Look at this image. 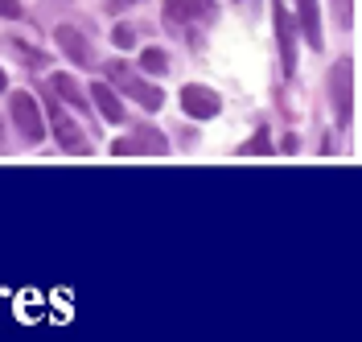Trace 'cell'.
<instances>
[{
	"label": "cell",
	"instance_id": "cell-6",
	"mask_svg": "<svg viewBox=\"0 0 362 342\" xmlns=\"http://www.w3.org/2000/svg\"><path fill=\"white\" fill-rule=\"evenodd\" d=\"M214 0H165V29H185L189 21H210Z\"/></svg>",
	"mask_w": 362,
	"mask_h": 342
},
{
	"label": "cell",
	"instance_id": "cell-3",
	"mask_svg": "<svg viewBox=\"0 0 362 342\" xmlns=\"http://www.w3.org/2000/svg\"><path fill=\"white\" fill-rule=\"evenodd\" d=\"M45 112H49V120H54V137H58V144H62L66 153H74V157H87V137H83V132H78V124L58 108V99H54V95H45Z\"/></svg>",
	"mask_w": 362,
	"mask_h": 342
},
{
	"label": "cell",
	"instance_id": "cell-4",
	"mask_svg": "<svg viewBox=\"0 0 362 342\" xmlns=\"http://www.w3.org/2000/svg\"><path fill=\"white\" fill-rule=\"evenodd\" d=\"M107 79H115V83H119L124 91L132 95L136 103H144L148 112H157L160 103H165V95H160L157 87H148V83H144L140 74H132V70L124 67V62H107Z\"/></svg>",
	"mask_w": 362,
	"mask_h": 342
},
{
	"label": "cell",
	"instance_id": "cell-13",
	"mask_svg": "<svg viewBox=\"0 0 362 342\" xmlns=\"http://www.w3.org/2000/svg\"><path fill=\"white\" fill-rule=\"evenodd\" d=\"M140 70H144V74H165V70H169V58H165V50L148 46L144 54H140Z\"/></svg>",
	"mask_w": 362,
	"mask_h": 342
},
{
	"label": "cell",
	"instance_id": "cell-10",
	"mask_svg": "<svg viewBox=\"0 0 362 342\" xmlns=\"http://www.w3.org/2000/svg\"><path fill=\"white\" fill-rule=\"evenodd\" d=\"M90 99H95V108L103 120H112V124H124L128 115H124V103H119V95L107 87V83H90Z\"/></svg>",
	"mask_w": 362,
	"mask_h": 342
},
{
	"label": "cell",
	"instance_id": "cell-11",
	"mask_svg": "<svg viewBox=\"0 0 362 342\" xmlns=\"http://www.w3.org/2000/svg\"><path fill=\"white\" fill-rule=\"evenodd\" d=\"M296 8H300V29H305L309 46L321 50V13H317V0H296Z\"/></svg>",
	"mask_w": 362,
	"mask_h": 342
},
{
	"label": "cell",
	"instance_id": "cell-9",
	"mask_svg": "<svg viewBox=\"0 0 362 342\" xmlns=\"http://www.w3.org/2000/svg\"><path fill=\"white\" fill-rule=\"evenodd\" d=\"M54 42L62 46V54H66L70 62H78V67H87V62H90V46H87V38H83L78 29L58 25V29H54Z\"/></svg>",
	"mask_w": 362,
	"mask_h": 342
},
{
	"label": "cell",
	"instance_id": "cell-2",
	"mask_svg": "<svg viewBox=\"0 0 362 342\" xmlns=\"http://www.w3.org/2000/svg\"><path fill=\"white\" fill-rule=\"evenodd\" d=\"M8 115H13V128H17L29 144H37V140L45 137V120H42V112H37V103H33V95L29 91H13V99H8Z\"/></svg>",
	"mask_w": 362,
	"mask_h": 342
},
{
	"label": "cell",
	"instance_id": "cell-15",
	"mask_svg": "<svg viewBox=\"0 0 362 342\" xmlns=\"http://www.w3.org/2000/svg\"><path fill=\"white\" fill-rule=\"evenodd\" d=\"M112 42H115L119 50H132V46H136V29H132V25H115Z\"/></svg>",
	"mask_w": 362,
	"mask_h": 342
},
{
	"label": "cell",
	"instance_id": "cell-5",
	"mask_svg": "<svg viewBox=\"0 0 362 342\" xmlns=\"http://www.w3.org/2000/svg\"><path fill=\"white\" fill-rule=\"evenodd\" d=\"M272 25H276V42H280V67L284 74L296 70V29H293V17L284 8V0H272Z\"/></svg>",
	"mask_w": 362,
	"mask_h": 342
},
{
	"label": "cell",
	"instance_id": "cell-14",
	"mask_svg": "<svg viewBox=\"0 0 362 342\" xmlns=\"http://www.w3.org/2000/svg\"><path fill=\"white\" fill-rule=\"evenodd\" d=\"M239 153H251V157H264V153H272L268 128H259V132H255V137H251L247 144H243V149H239Z\"/></svg>",
	"mask_w": 362,
	"mask_h": 342
},
{
	"label": "cell",
	"instance_id": "cell-8",
	"mask_svg": "<svg viewBox=\"0 0 362 342\" xmlns=\"http://www.w3.org/2000/svg\"><path fill=\"white\" fill-rule=\"evenodd\" d=\"M140 153H153V157L165 153V137L157 128H136V137H124L112 144V157H140Z\"/></svg>",
	"mask_w": 362,
	"mask_h": 342
},
{
	"label": "cell",
	"instance_id": "cell-12",
	"mask_svg": "<svg viewBox=\"0 0 362 342\" xmlns=\"http://www.w3.org/2000/svg\"><path fill=\"white\" fill-rule=\"evenodd\" d=\"M49 87H54L58 99H66V103H74L78 112H87V95L78 91V79H74V74H54V79H49Z\"/></svg>",
	"mask_w": 362,
	"mask_h": 342
},
{
	"label": "cell",
	"instance_id": "cell-1",
	"mask_svg": "<svg viewBox=\"0 0 362 342\" xmlns=\"http://www.w3.org/2000/svg\"><path fill=\"white\" fill-rule=\"evenodd\" d=\"M329 103H334L338 124L346 128L350 115H354V58L334 62V70H329Z\"/></svg>",
	"mask_w": 362,
	"mask_h": 342
},
{
	"label": "cell",
	"instance_id": "cell-18",
	"mask_svg": "<svg viewBox=\"0 0 362 342\" xmlns=\"http://www.w3.org/2000/svg\"><path fill=\"white\" fill-rule=\"evenodd\" d=\"M4 87H8V79H4V70H0V91H4Z\"/></svg>",
	"mask_w": 362,
	"mask_h": 342
},
{
	"label": "cell",
	"instance_id": "cell-17",
	"mask_svg": "<svg viewBox=\"0 0 362 342\" xmlns=\"http://www.w3.org/2000/svg\"><path fill=\"white\" fill-rule=\"evenodd\" d=\"M334 8H338L341 25H354V21H350V17H354V13H350V0H334Z\"/></svg>",
	"mask_w": 362,
	"mask_h": 342
},
{
	"label": "cell",
	"instance_id": "cell-16",
	"mask_svg": "<svg viewBox=\"0 0 362 342\" xmlns=\"http://www.w3.org/2000/svg\"><path fill=\"white\" fill-rule=\"evenodd\" d=\"M0 17H8V21H21V17H25L21 0H0Z\"/></svg>",
	"mask_w": 362,
	"mask_h": 342
},
{
	"label": "cell",
	"instance_id": "cell-19",
	"mask_svg": "<svg viewBox=\"0 0 362 342\" xmlns=\"http://www.w3.org/2000/svg\"><path fill=\"white\" fill-rule=\"evenodd\" d=\"M115 4H132V0H115Z\"/></svg>",
	"mask_w": 362,
	"mask_h": 342
},
{
	"label": "cell",
	"instance_id": "cell-7",
	"mask_svg": "<svg viewBox=\"0 0 362 342\" xmlns=\"http://www.w3.org/2000/svg\"><path fill=\"white\" fill-rule=\"evenodd\" d=\"M181 108H185L189 120H214L223 112V99L202 83H189V87H181Z\"/></svg>",
	"mask_w": 362,
	"mask_h": 342
}]
</instances>
